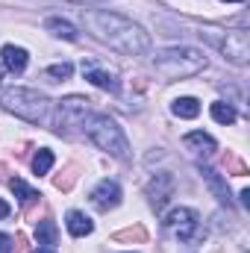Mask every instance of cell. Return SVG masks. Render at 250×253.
I'll return each instance as SVG.
<instances>
[{"mask_svg":"<svg viewBox=\"0 0 250 253\" xmlns=\"http://www.w3.org/2000/svg\"><path fill=\"white\" fill-rule=\"evenodd\" d=\"M209 112H212V118H215L218 124H236V118H239L236 109H233V103H227V100H215Z\"/></svg>","mask_w":250,"mask_h":253,"instance_id":"obj_17","label":"cell"},{"mask_svg":"<svg viewBox=\"0 0 250 253\" xmlns=\"http://www.w3.org/2000/svg\"><path fill=\"white\" fill-rule=\"evenodd\" d=\"M183 141H186V147H197L200 153H215L218 150V141L209 132H188Z\"/></svg>","mask_w":250,"mask_h":253,"instance_id":"obj_16","label":"cell"},{"mask_svg":"<svg viewBox=\"0 0 250 253\" xmlns=\"http://www.w3.org/2000/svg\"><path fill=\"white\" fill-rule=\"evenodd\" d=\"M239 197H242V203H245V206H250V189H242Z\"/></svg>","mask_w":250,"mask_h":253,"instance_id":"obj_25","label":"cell"},{"mask_svg":"<svg viewBox=\"0 0 250 253\" xmlns=\"http://www.w3.org/2000/svg\"><path fill=\"white\" fill-rule=\"evenodd\" d=\"M36 239H39L42 248H53V245L59 242V230H56V224H53L50 218L39 221V227H36Z\"/></svg>","mask_w":250,"mask_h":253,"instance_id":"obj_14","label":"cell"},{"mask_svg":"<svg viewBox=\"0 0 250 253\" xmlns=\"http://www.w3.org/2000/svg\"><path fill=\"white\" fill-rule=\"evenodd\" d=\"M0 85H3V68H0Z\"/></svg>","mask_w":250,"mask_h":253,"instance_id":"obj_30","label":"cell"},{"mask_svg":"<svg viewBox=\"0 0 250 253\" xmlns=\"http://www.w3.org/2000/svg\"><path fill=\"white\" fill-rule=\"evenodd\" d=\"M197 171H200V177L206 180V186L212 189V194L218 197V203H224L227 209H233V197H230V189H227V180H224L218 171L206 168V165H197Z\"/></svg>","mask_w":250,"mask_h":253,"instance_id":"obj_10","label":"cell"},{"mask_svg":"<svg viewBox=\"0 0 250 253\" xmlns=\"http://www.w3.org/2000/svg\"><path fill=\"white\" fill-rule=\"evenodd\" d=\"M65 224H68V233L74 236V239H83V236H88L91 230H94V224H91V218L85 215V212H68V218H65Z\"/></svg>","mask_w":250,"mask_h":253,"instance_id":"obj_12","label":"cell"},{"mask_svg":"<svg viewBox=\"0 0 250 253\" xmlns=\"http://www.w3.org/2000/svg\"><path fill=\"white\" fill-rule=\"evenodd\" d=\"M0 103H3L6 112L24 118L30 124H42L47 118V112H50V100L44 94H39L36 88H9Z\"/></svg>","mask_w":250,"mask_h":253,"instance_id":"obj_3","label":"cell"},{"mask_svg":"<svg viewBox=\"0 0 250 253\" xmlns=\"http://www.w3.org/2000/svg\"><path fill=\"white\" fill-rule=\"evenodd\" d=\"M91 203H94L100 212L115 209V206L121 203V186H118L115 180H103V183H97V189L91 191Z\"/></svg>","mask_w":250,"mask_h":253,"instance_id":"obj_9","label":"cell"},{"mask_svg":"<svg viewBox=\"0 0 250 253\" xmlns=\"http://www.w3.org/2000/svg\"><path fill=\"white\" fill-rule=\"evenodd\" d=\"M83 21L91 30L94 39H100L103 44H109L112 50H121L124 56H144L150 50V36L132 24L129 18L118 12H106V9H83Z\"/></svg>","mask_w":250,"mask_h":253,"instance_id":"obj_1","label":"cell"},{"mask_svg":"<svg viewBox=\"0 0 250 253\" xmlns=\"http://www.w3.org/2000/svg\"><path fill=\"white\" fill-rule=\"evenodd\" d=\"M156 71L168 80H186V77H197L200 71H206V56L194 47H168L156 56Z\"/></svg>","mask_w":250,"mask_h":253,"instance_id":"obj_2","label":"cell"},{"mask_svg":"<svg viewBox=\"0 0 250 253\" xmlns=\"http://www.w3.org/2000/svg\"><path fill=\"white\" fill-rule=\"evenodd\" d=\"M74 74V65L71 62H62V65H50L47 71H44V77H50V80H68Z\"/></svg>","mask_w":250,"mask_h":253,"instance_id":"obj_23","label":"cell"},{"mask_svg":"<svg viewBox=\"0 0 250 253\" xmlns=\"http://www.w3.org/2000/svg\"><path fill=\"white\" fill-rule=\"evenodd\" d=\"M36 253H56V251H53V248H39Z\"/></svg>","mask_w":250,"mask_h":253,"instance_id":"obj_27","label":"cell"},{"mask_svg":"<svg viewBox=\"0 0 250 253\" xmlns=\"http://www.w3.org/2000/svg\"><path fill=\"white\" fill-rule=\"evenodd\" d=\"M174 115L177 118H197L200 115V103L194 100V97H180V100H174Z\"/></svg>","mask_w":250,"mask_h":253,"instance_id":"obj_19","label":"cell"},{"mask_svg":"<svg viewBox=\"0 0 250 253\" xmlns=\"http://www.w3.org/2000/svg\"><path fill=\"white\" fill-rule=\"evenodd\" d=\"M200 36H206L227 59H233L236 65L248 62V30H233V33H221V36H215L212 30H206Z\"/></svg>","mask_w":250,"mask_h":253,"instance_id":"obj_7","label":"cell"},{"mask_svg":"<svg viewBox=\"0 0 250 253\" xmlns=\"http://www.w3.org/2000/svg\"><path fill=\"white\" fill-rule=\"evenodd\" d=\"M85 132H88V138L100 150L112 153L115 159H126L129 156V144H126L124 129L115 124L109 115H91V118H85Z\"/></svg>","mask_w":250,"mask_h":253,"instance_id":"obj_4","label":"cell"},{"mask_svg":"<svg viewBox=\"0 0 250 253\" xmlns=\"http://www.w3.org/2000/svg\"><path fill=\"white\" fill-rule=\"evenodd\" d=\"M15 251V245H12V239L6 236V233H0V253H12Z\"/></svg>","mask_w":250,"mask_h":253,"instance_id":"obj_24","label":"cell"},{"mask_svg":"<svg viewBox=\"0 0 250 253\" xmlns=\"http://www.w3.org/2000/svg\"><path fill=\"white\" fill-rule=\"evenodd\" d=\"M9 212H12V209H9V203H3V200H0V218H6Z\"/></svg>","mask_w":250,"mask_h":253,"instance_id":"obj_26","label":"cell"},{"mask_svg":"<svg viewBox=\"0 0 250 253\" xmlns=\"http://www.w3.org/2000/svg\"><path fill=\"white\" fill-rule=\"evenodd\" d=\"M88 97H80V94H71L56 103V118H53V126L56 132H68L74 126H83L85 118H88Z\"/></svg>","mask_w":250,"mask_h":253,"instance_id":"obj_6","label":"cell"},{"mask_svg":"<svg viewBox=\"0 0 250 253\" xmlns=\"http://www.w3.org/2000/svg\"><path fill=\"white\" fill-rule=\"evenodd\" d=\"M9 189L18 194V200H21V203H24L27 209H30L33 203H39V197H42V194H39L36 189H30V186H27V183H24L21 177H12V180H9Z\"/></svg>","mask_w":250,"mask_h":253,"instance_id":"obj_15","label":"cell"},{"mask_svg":"<svg viewBox=\"0 0 250 253\" xmlns=\"http://www.w3.org/2000/svg\"><path fill=\"white\" fill-rule=\"evenodd\" d=\"M174 189H177V183H174V177H171V174H165V171H162V174H156V177L147 183V197H150V206L159 212V209H162V206L174 197Z\"/></svg>","mask_w":250,"mask_h":253,"instance_id":"obj_8","label":"cell"},{"mask_svg":"<svg viewBox=\"0 0 250 253\" xmlns=\"http://www.w3.org/2000/svg\"><path fill=\"white\" fill-rule=\"evenodd\" d=\"M224 3H245V0H224Z\"/></svg>","mask_w":250,"mask_h":253,"instance_id":"obj_28","label":"cell"},{"mask_svg":"<svg viewBox=\"0 0 250 253\" xmlns=\"http://www.w3.org/2000/svg\"><path fill=\"white\" fill-rule=\"evenodd\" d=\"M83 74H85V80H88L91 85H97V88H103V91H109V94H118V91H121L118 77L109 74V71H100V68H94V65L83 62Z\"/></svg>","mask_w":250,"mask_h":253,"instance_id":"obj_11","label":"cell"},{"mask_svg":"<svg viewBox=\"0 0 250 253\" xmlns=\"http://www.w3.org/2000/svg\"><path fill=\"white\" fill-rule=\"evenodd\" d=\"M27 59H30V56H27L24 47H15V44H6V47H3V65H6L12 74H21V71L27 68Z\"/></svg>","mask_w":250,"mask_h":253,"instance_id":"obj_13","label":"cell"},{"mask_svg":"<svg viewBox=\"0 0 250 253\" xmlns=\"http://www.w3.org/2000/svg\"><path fill=\"white\" fill-rule=\"evenodd\" d=\"M50 168H53V153H50L47 147H42V150L36 153V159H33V171L42 177V174H47Z\"/></svg>","mask_w":250,"mask_h":253,"instance_id":"obj_20","label":"cell"},{"mask_svg":"<svg viewBox=\"0 0 250 253\" xmlns=\"http://www.w3.org/2000/svg\"><path fill=\"white\" fill-rule=\"evenodd\" d=\"M112 239H115V242H135V245H141V242H147V230H144V227H129V230L115 233Z\"/></svg>","mask_w":250,"mask_h":253,"instance_id":"obj_21","label":"cell"},{"mask_svg":"<svg viewBox=\"0 0 250 253\" xmlns=\"http://www.w3.org/2000/svg\"><path fill=\"white\" fill-rule=\"evenodd\" d=\"M224 168H227V174H233V177H245V174H248V165H245L239 156H233V153L224 156Z\"/></svg>","mask_w":250,"mask_h":253,"instance_id":"obj_22","label":"cell"},{"mask_svg":"<svg viewBox=\"0 0 250 253\" xmlns=\"http://www.w3.org/2000/svg\"><path fill=\"white\" fill-rule=\"evenodd\" d=\"M74 3H94V0H74Z\"/></svg>","mask_w":250,"mask_h":253,"instance_id":"obj_29","label":"cell"},{"mask_svg":"<svg viewBox=\"0 0 250 253\" xmlns=\"http://www.w3.org/2000/svg\"><path fill=\"white\" fill-rule=\"evenodd\" d=\"M44 27H47V30H53L56 36H62L65 42H77V27H74L71 21H62V18H47V21H44Z\"/></svg>","mask_w":250,"mask_h":253,"instance_id":"obj_18","label":"cell"},{"mask_svg":"<svg viewBox=\"0 0 250 253\" xmlns=\"http://www.w3.org/2000/svg\"><path fill=\"white\" fill-rule=\"evenodd\" d=\"M162 224H165V230L174 233L180 242H200V239L206 236V233L200 230V215H197L194 209H186V206L171 209Z\"/></svg>","mask_w":250,"mask_h":253,"instance_id":"obj_5","label":"cell"}]
</instances>
